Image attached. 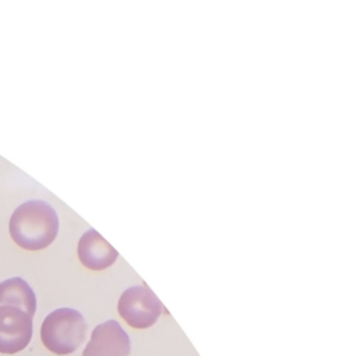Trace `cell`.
<instances>
[{
	"label": "cell",
	"mask_w": 357,
	"mask_h": 356,
	"mask_svg": "<svg viewBox=\"0 0 357 356\" xmlns=\"http://www.w3.org/2000/svg\"><path fill=\"white\" fill-rule=\"evenodd\" d=\"M130 352L128 334L117 321L107 320L93 328L82 356H130Z\"/></svg>",
	"instance_id": "obj_5"
},
{
	"label": "cell",
	"mask_w": 357,
	"mask_h": 356,
	"mask_svg": "<svg viewBox=\"0 0 357 356\" xmlns=\"http://www.w3.org/2000/svg\"><path fill=\"white\" fill-rule=\"evenodd\" d=\"M32 338V317L13 306H0V353L14 355Z\"/></svg>",
	"instance_id": "obj_4"
},
{
	"label": "cell",
	"mask_w": 357,
	"mask_h": 356,
	"mask_svg": "<svg viewBox=\"0 0 357 356\" xmlns=\"http://www.w3.org/2000/svg\"><path fill=\"white\" fill-rule=\"evenodd\" d=\"M86 338V322L78 310L61 307L42 322L40 339L43 346L54 355L63 356L75 352Z\"/></svg>",
	"instance_id": "obj_2"
},
{
	"label": "cell",
	"mask_w": 357,
	"mask_h": 356,
	"mask_svg": "<svg viewBox=\"0 0 357 356\" xmlns=\"http://www.w3.org/2000/svg\"><path fill=\"white\" fill-rule=\"evenodd\" d=\"M77 253L81 264L92 271L109 268L119 257L117 250L95 229H89L81 236Z\"/></svg>",
	"instance_id": "obj_6"
},
{
	"label": "cell",
	"mask_w": 357,
	"mask_h": 356,
	"mask_svg": "<svg viewBox=\"0 0 357 356\" xmlns=\"http://www.w3.org/2000/svg\"><path fill=\"white\" fill-rule=\"evenodd\" d=\"M0 306H13L33 317L36 311V296L22 278H10L0 282Z\"/></svg>",
	"instance_id": "obj_7"
},
{
	"label": "cell",
	"mask_w": 357,
	"mask_h": 356,
	"mask_svg": "<svg viewBox=\"0 0 357 356\" xmlns=\"http://www.w3.org/2000/svg\"><path fill=\"white\" fill-rule=\"evenodd\" d=\"M120 317L132 328L144 329L152 327L163 313V304L146 286L127 288L117 303Z\"/></svg>",
	"instance_id": "obj_3"
},
{
	"label": "cell",
	"mask_w": 357,
	"mask_h": 356,
	"mask_svg": "<svg viewBox=\"0 0 357 356\" xmlns=\"http://www.w3.org/2000/svg\"><path fill=\"white\" fill-rule=\"evenodd\" d=\"M8 230L14 243L21 249L29 251L42 250L56 239L59 216L49 202L29 200L14 209Z\"/></svg>",
	"instance_id": "obj_1"
}]
</instances>
